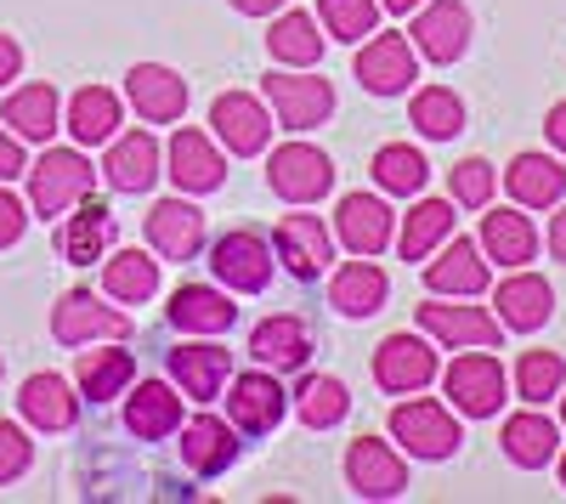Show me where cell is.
Here are the masks:
<instances>
[{
  "mask_svg": "<svg viewBox=\"0 0 566 504\" xmlns=\"http://www.w3.org/2000/svg\"><path fill=\"white\" fill-rule=\"evenodd\" d=\"M470 34H476V23H470L464 0H424V7L413 12V29H408L413 52L424 63H437V69L442 63H459L470 52Z\"/></svg>",
  "mask_w": 566,
  "mask_h": 504,
  "instance_id": "9c48e42d",
  "label": "cell"
},
{
  "mask_svg": "<svg viewBox=\"0 0 566 504\" xmlns=\"http://www.w3.org/2000/svg\"><path fill=\"white\" fill-rule=\"evenodd\" d=\"M29 465H34V442H29V431L12 426V420H0V487L18 482V476H29Z\"/></svg>",
  "mask_w": 566,
  "mask_h": 504,
  "instance_id": "bcb514c9",
  "label": "cell"
},
{
  "mask_svg": "<svg viewBox=\"0 0 566 504\" xmlns=\"http://www.w3.org/2000/svg\"><path fill=\"white\" fill-rule=\"evenodd\" d=\"M560 487H566V453H560Z\"/></svg>",
  "mask_w": 566,
  "mask_h": 504,
  "instance_id": "11a10c76",
  "label": "cell"
},
{
  "mask_svg": "<svg viewBox=\"0 0 566 504\" xmlns=\"http://www.w3.org/2000/svg\"><path fill=\"white\" fill-rule=\"evenodd\" d=\"M125 340H108V351H85L74 363V391L91 397V402H108V397H125L130 380H136V357L119 351Z\"/></svg>",
  "mask_w": 566,
  "mask_h": 504,
  "instance_id": "74e56055",
  "label": "cell"
},
{
  "mask_svg": "<svg viewBox=\"0 0 566 504\" xmlns=\"http://www.w3.org/2000/svg\"><path fill=\"white\" fill-rule=\"evenodd\" d=\"M560 426H566V397H560Z\"/></svg>",
  "mask_w": 566,
  "mask_h": 504,
  "instance_id": "9f6ffc18",
  "label": "cell"
},
{
  "mask_svg": "<svg viewBox=\"0 0 566 504\" xmlns=\"http://www.w3.org/2000/svg\"><path fill=\"white\" fill-rule=\"evenodd\" d=\"M453 199H419L408 216H402V233H397V255L402 261H431L437 244L453 239Z\"/></svg>",
  "mask_w": 566,
  "mask_h": 504,
  "instance_id": "f35d334b",
  "label": "cell"
},
{
  "mask_svg": "<svg viewBox=\"0 0 566 504\" xmlns=\"http://www.w3.org/2000/svg\"><path fill=\"white\" fill-rule=\"evenodd\" d=\"M165 165H170V181L181 193H216L227 181V154H221V143H210V130H199V125H181L170 136Z\"/></svg>",
  "mask_w": 566,
  "mask_h": 504,
  "instance_id": "4fadbf2b",
  "label": "cell"
},
{
  "mask_svg": "<svg viewBox=\"0 0 566 504\" xmlns=\"http://www.w3.org/2000/svg\"><path fill=\"white\" fill-rule=\"evenodd\" d=\"M549 255H555V261H566V204L549 216Z\"/></svg>",
  "mask_w": 566,
  "mask_h": 504,
  "instance_id": "816d5d0a",
  "label": "cell"
},
{
  "mask_svg": "<svg viewBox=\"0 0 566 504\" xmlns=\"http://www.w3.org/2000/svg\"><path fill=\"white\" fill-rule=\"evenodd\" d=\"M283 414H290V391L272 380V369H250L227 380V420L244 437H266Z\"/></svg>",
  "mask_w": 566,
  "mask_h": 504,
  "instance_id": "7c38bea8",
  "label": "cell"
},
{
  "mask_svg": "<svg viewBox=\"0 0 566 504\" xmlns=\"http://www.w3.org/2000/svg\"><path fill=\"white\" fill-rule=\"evenodd\" d=\"M261 97H266L272 119H277L283 130H295V136L328 125V114H335V85H328L323 74H312V69H306V74H301V69H272V74H261Z\"/></svg>",
  "mask_w": 566,
  "mask_h": 504,
  "instance_id": "6da1fadb",
  "label": "cell"
},
{
  "mask_svg": "<svg viewBox=\"0 0 566 504\" xmlns=\"http://www.w3.org/2000/svg\"><path fill=\"white\" fill-rule=\"evenodd\" d=\"M437 380V351L419 335H391L374 346V386L386 397H413Z\"/></svg>",
  "mask_w": 566,
  "mask_h": 504,
  "instance_id": "9a60e30c",
  "label": "cell"
},
{
  "mask_svg": "<svg viewBox=\"0 0 566 504\" xmlns=\"http://www.w3.org/2000/svg\"><path fill=\"white\" fill-rule=\"evenodd\" d=\"M103 295L119 306H142L159 295V261L154 250H114L103 255Z\"/></svg>",
  "mask_w": 566,
  "mask_h": 504,
  "instance_id": "e575fe53",
  "label": "cell"
},
{
  "mask_svg": "<svg viewBox=\"0 0 566 504\" xmlns=\"http://www.w3.org/2000/svg\"><path fill=\"white\" fill-rule=\"evenodd\" d=\"M391 437L413 453V460H453L459 453V420L437 397H408L391 408Z\"/></svg>",
  "mask_w": 566,
  "mask_h": 504,
  "instance_id": "52a82bcc",
  "label": "cell"
},
{
  "mask_svg": "<svg viewBox=\"0 0 566 504\" xmlns=\"http://www.w3.org/2000/svg\"><path fill=\"white\" fill-rule=\"evenodd\" d=\"M504 460L510 465H522V471H544L549 460H555V448H560V426L555 420H544L538 408L527 402L515 420H504Z\"/></svg>",
  "mask_w": 566,
  "mask_h": 504,
  "instance_id": "836d02e7",
  "label": "cell"
},
{
  "mask_svg": "<svg viewBox=\"0 0 566 504\" xmlns=\"http://www.w3.org/2000/svg\"><path fill=\"white\" fill-rule=\"evenodd\" d=\"M18 414L34 426V431H69L74 426V414H80V397H74V386L63 380V375H29L23 386H18Z\"/></svg>",
  "mask_w": 566,
  "mask_h": 504,
  "instance_id": "4dcf8cb0",
  "label": "cell"
},
{
  "mask_svg": "<svg viewBox=\"0 0 566 504\" xmlns=\"http://www.w3.org/2000/svg\"><path fill=\"white\" fill-rule=\"evenodd\" d=\"M142 239H148V250L165 255V261H193L205 250V216L187 199H159L142 216Z\"/></svg>",
  "mask_w": 566,
  "mask_h": 504,
  "instance_id": "ac0fdd59",
  "label": "cell"
},
{
  "mask_svg": "<svg viewBox=\"0 0 566 504\" xmlns=\"http://www.w3.org/2000/svg\"><path fill=\"white\" fill-rule=\"evenodd\" d=\"M488 279H493V261H482V244L476 239H448L442 255L424 266V290L437 301H476L488 295Z\"/></svg>",
  "mask_w": 566,
  "mask_h": 504,
  "instance_id": "2e32d148",
  "label": "cell"
},
{
  "mask_svg": "<svg viewBox=\"0 0 566 504\" xmlns=\"http://www.w3.org/2000/svg\"><path fill=\"white\" fill-rule=\"evenodd\" d=\"M408 125L424 136V143H453V136L464 130V103L459 91L448 85H424L408 97Z\"/></svg>",
  "mask_w": 566,
  "mask_h": 504,
  "instance_id": "60d3db41",
  "label": "cell"
},
{
  "mask_svg": "<svg viewBox=\"0 0 566 504\" xmlns=\"http://www.w3.org/2000/svg\"><path fill=\"white\" fill-rule=\"evenodd\" d=\"M544 136H549L555 154H566V103H555V108L544 114Z\"/></svg>",
  "mask_w": 566,
  "mask_h": 504,
  "instance_id": "f907efd6",
  "label": "cell"
},
{
  "mask_svg": "<svg viewBox=\"0 0 566 504\" xmlns=\"http://www.w3.org/2000/svg\"><path fill=\"white\" fill-rule=\"evenodd\" d=\"M504 188L522 210H555L566 199V170L549 154H515L504 170Z\"/></svg>",
  "mask_w": 566,
  "mask_h": 504,
  "instance_id": "1f68e13d",
  "label": "cell"
},
{
  "mask_svg": "<svg viewBox=\"0 0 566 504\" xmlns=\"http://www.w3.org/2000/svg\"><path fill=\"white\" fill-rule=\"evenodd\" d=\"M52 335L69 351H80L91 340H130V317L119 306H108L103 295H91V290H69L52 306Z\"/></svg>",
  "mask_w": 566,
  "mask_h": 504,
  "instance_id": "ba28073f",
  "label": "cell"
},
{
  "mask_svg": "<svg viewBox=\"0 0 566 504\" xmlns=\"http://www.w3.org/2000/svg\"><path fill=\"white\" fill-rule=\"evenodd\" d=\"M317 23L340 45H363L380 23V0H317Z\"/></svg>",
  "mask_w": 566,
  "mask_h": 504,
  "instance_id": "7bdbcfd3",
  "label": "cell"
},
{
  "mask_svg": "<svg viewBox=\"0 0 566 504\" xmlns=\"http://www.w3.org/2000/svg\"><path fill=\"white\" fill-rule=\"evenodd\" d=\"M165 317L181 329V335H227L239 306L227 301V290H210V284H181L165 306Z\"/></svg>",
  "mask_w": 566,
  "mask_h": 504,
  "instance_id": "d6a6232c",
  "label": "cell"
},
{
  "mask_svg": "<svg viewBox=\"0 0 566 504\" xmlns=\"http://www.w3.org/2000/svg\"><path fill=\"white\" fill-rule=\"evenodd\" d=\"M419 329L424 335H437L442 346H488V351H499V340H504V324L488 312V306H437V295H431V306H419Z\"/></svg>",
  "mask_w": 566,
  "mask_h": 504,
  "instance_id": "603a6c76",
  "label": "cell"
},
{
  "mask_svg": "<svg viewBox=\"0 0 566 504\" xmlns=\"http://www.w3.org/2000/svg\"><path fill=\"white\" fill-rule=\"evenodd\" d=\"M91 188H97V170H91V159L80 148H45L29 165V210L45 216V221L69 216Z\"/></svg>",
  "mask_w": 566,
  "mask_h": 504,
  "instance_id": "7a4b0ae2",
  "label": "cell"
},
{
  "mask_svg": "<svg viewBox=\"0 0 566 504\" xmlns=\"http://www.w3.org/2000/svg\"><path fill=\"white\" fill-rule=\"evenodd\" d=\"M515 391H522L533 408L555 402L566 391V357L560 351H522V363H515Z\"/></svg>",
  "mask_w": 566,
  "mask_h": 504,
  "instance_id": "ee69618b",
  "label": "cell"
},
{
  "mask_svg": "<svg viewBox=\"0 0 566 504\" xmlns=\"http://www.w3.org/2000/svg\"><path fill=\"white\" fill-rule=\"evenodd\" d=\"M493 317H499L504 329H515V335H538L549 317H555L549 279H544V272H533V266H515L510 279L493 290Z\"/></svg>",
  "mask_w": 566,
  "mask_h": 504,
  "instance_id": "5bb4252c",
  "label": "cell"
},
{
  "mask_svg": "<svg viewBox=\"0 0 566 504\" xmlns=\"http://www.w3.org/2000/svg\"><path fill=\"white\" fill-rule=\"evenodd\" d=\"M210 130H216V143L227 154H239V159H255L272 148V108L266 97H255V91H221V97L210 103Z\"/></svg>",
  "mask_w": 566,
  "mask_h": 504,
  "instance_id": "8992f818",
  "label": "cell"
},
{
  "mask_svg": "<svg viewBox=\"0 0 566 504\" xmlns=\"http://www.w3.org/2000/svg\"><path fill=\"white\" fill-rule=\"evenodd\" d=\"M63 119H69L74 148H103V143L119 136L125 103H119V91H108V85H80L69 97V108H63Z\"/></svg>",
  "mask_w": 566,
  "mask_h": 504,
  "instance_id": "f1b7e54d",
  "label": "cell"
},
{
  "mask_svg": "<svg viewBox=\"0 0 566 504\" xmlns=\"http://www.w3.org/2000/svg\"><path fill=\"white\" fill-rule=\"evenodd\" d=\"M210 272L227 290L261 295L272 284V272H277V250H272V239L261 233V227H227V233L210 239Z\"/></svg>",
  "mask_w": 566,
  "mask_h": 504,
  "instance_id": "3957f363",
  "label": "cell"
},
{
  "mask_svg": "<svg viewBox=\"0 0 566 504\" xmlns=\"http://www.w3.org/2000/svg\"><path fill=\"white\" fill-rule=\"evenodd\" d=\"M181 465L199 471V476H221L232 460H239V426L232 420H216L210 408L193 420H181Z\"/></svg>",
  "mask_w": 566,
  "mask_h": 504,
  "instance_id": "cb8c5ba5",
  "label": "cell"
},
{
  "mask_svg": "<svg viewBox=\"0 0 566 504\" xmlns=\"http://www.w3.org/2000/svg\"><path fill=\"white\" fill-rule=\"evenodd\" d=\"M352 74L363 80V91H374V97H402L419 80V52H413L408 34H368Z\"/></svg>",
  "mask_w": 566,
  "mask_h": 504,
  "instance_id": "30bf717a",
  "label": "cell"
},
{
  "mask_svg": "<svg viewBox=\"0 0 566 504\" xmlns=\"http://www.w3.org/2000/svg\"><path fill=\"white\" fill-rule=\"evenodd\" d=\"M346 482L363 498H402L408 493V465L386 437H357L346 448Z\"/></svg>",
  "mask_w": 566,
  "mask_h": 504,
  "instance_id": "e0dca14e",
  "label": "cell"
},
{
  "mask_svg": "<svg viewBox=\"0 0 566 504\" xmlns=\"http://www.w3.org/2000/svg\"><path fill=\"white\" fill-rule=\"evenodd\" d=\"M114 244V216L103 199H80V210L63 221V233H57V250L74 261V266H91V261H103V250Z\"/></svg>",
  "mask_w": 566,
  "mask_h": 504,
  "instance_id": "8d00e7d4",
  "label": "cell"
},
{
  "mask_svg": "<svg viewBox=\"0 0 566 504\" xmlns=\"http://www.w3.org/2000/svg\"><path fill=\"white\" fill-rule=\"evenodd\" d=\"M290 408L301 414V426L328 431V426H340V420L352 414V391H346V380H335V375H301V386L290 391Z\"/></svg>",
  "mask_w": 566,
  "mask_h": 504,
  "instance_id": "ab89813d",
  "label": "cell"
},
{
  "mask_svg": "<svg viewBox=\"0 0 566 504\" xmlns=\"http://www.w3.org/2000/svg\"><path fill=\"white\" fill-rule=\"evenodd\" d=\"M272 250H277L283 266H290V279L312 284V279L328 272V261H335V227H323L317 216H301V204H295V216L277 221Z\"/></svg>",
  "mask_w": 566,
  "mask_h": 504,
  "instance_id": "8fae6325",
  "label": "cell"
},
{
  "mask_svg": "<svg viewBox=\"0 0 566 504\" xmlns=\"http://www.w3.org/2000/svg\"><path fill=\"white\" fill-rule=\"evenodd\" d=\"M18 176H29V154H23V136L0 130V181H18Z\"/></svg>",
  "mask_w": 566,
  "mask_h": 504,
  "instance_id": "c3c4849f",
  "label": "cell"
},
{
  "mask_svg": "<svg viewBox=\"0 0 566 504\" xmlns=\"http://www.w3.org/2000/svg\"><path fill=\"white\" fill-rule=\"evenodd\" d=\"M170 380L181 386V397L210 402V397H221L227 380H232V351L216 346V335L181 340V346H170Z\"/></svg>",
  "mask_w": 566,
  "mask_h": 504,
  "instance_id": "d6986e66",
  "label": "cell"
},
{
  "mask_svg": "<svg viewBox=\"0 0 566 504\" xmlns=\"http://www.w3.org/2000/svg\"><path fill=\"white\" fill-rule=\"evenodd\" d=\"M57 119H63V97H57V85H45V80L7 91V103H0V125H12V136H23V143H52Z\"/></svg>",
  "mask_w": 566,
  "mask_h": 504,
  "instance_id": "83f0119b",
  "label": "cell"
},
{
  "mask_svg": "<svg viewBox=\"0 0 566 504\" xmlns=\"http://www.w3.org/2000/svg\"><path fill=\"white\" fill-rule=\"evenodd\" d=\"M335 239L352 255H380L391 250V204L380 193H346L335 204Z\"/></svg>",
  "mask_w": 566,
  "mask_h": 504,
  "instance_id": "d4e9b609",
  "label": "cell"
},
{
  "mask_svg": "<svg viewBox=\"0 0 566 504\" xmlns=\"http://www.w3.org/2000/svg\"><path fill=\"white\" fill-rule=\"evenodd\" d=\"M266 52L277 69H317L323 57V23L312 12H277L266 29Z\"/></svg>",
  "mask_w": 566,
  "mask_h": 504,
  "instance_id": "d590c367",
  "label": "cell"
},
{
  "mask_svg": "<svg viewBox=\"0 0 566 504\" xmlns=\"http://www.w3.org/2000/svg\"><path fill=\"white\" fill-rule=\"evenodd\" d=\"M159 165H165V154H159L154 130H119L103 154V176L114 193H148L159 181Z\"/></svg>",
  "mask_w": 566,
  "mask_h": 504,
  "instance_id": "ffe728a7",
  "label": "cell"
},
{
  "mask_svg": "<svg viewBox=\"0 0 566 504\" xmlns=\"http://www.w3.org/2000/svg\"><path fill=\"white\" fill-rule=\"evenodd\" d=\"M18 74H23V45L12 34H0V91H7Z\"/></svg>",
  "mask_w": 566,
  "mask_h": 504,
  "instance_id": "681fc988",
  "label": "cell"
},
{
  "mask_svg": "<svg viewBox=\"0 0 566 504\" xmlns=\"http://www.w3.org/2000/svg\"><path fill=\"white\" fill-rule=\"evenodd\" d=\"M493 193H499V176H493V165H488L482 154H470V159H459V165L448 170V199H453V204L488 210Z\"/></svg>",
  "mask_w": 566,
  "mask_h": 504,
  "instance_id": "f6af8a7d",
  "label": "cell"
},
{
  "mask_svg": "<svg viewBox=\"0 0 566 504\" xmlns=\"http://www.w3.org/2000/svg\"><path fill=\"white\" fill-rule=\"evenodd\" d=\"M442 391H448V402H453V414H464V420H493L499 408H504V363H499L488 346H464V357L448 363Z\"/></svg>",
  "mask_w": 566,
  "mask_h": 504,
  "instance_id": "277c9868",
  "label": "cell"
},
{
  "mask_svg": "<svg viewBox=\"0 0 566 504\" xmlns=\"http://www.w3.org/2000/svg\"><path fill=\"white\" fill-rule=\"evenodd\" d=\"M391 295V272L380 261H346L335 279H328V306L340 317H374Z\"/></svg>",
  "mask_w": 566,
  "mask_h": 504,
  "instance_id": "f546056e",
  "label": "cell"
},
{
  "mask_svg": "<svg viewBox=\"0 0 566 504\" xmlns=\"http://www.w3.org/2000/svg\"><path fill=\"white\" fill-rule=\"evenodd\" d=\"M181 386H165V380H130V397H125V431L142 437V442H165L181 431Z\"/></svg>",
  "mask_w": 566,
  "mask_h": 504,
  "instance_id": "7402d4cb",
  "label": "cell"
},
{
  "mask_svg": "<svg viewBox=\"0 0 566 504\" xmlns=\"http://www.w3.org/2000/svg\"><path fill=\"white\" fill-rule=\"evenodd\" d=\"M368 176H374V188H380V193L413 199V193H424V181H431V165H424V154L408 148V143H386L380 154H374Z\"/></svg>",
  "mask_w": 566,
  "mask_h": 504,
  "instance_id": "b9f144b4",
  "label": "cell"
},
{
  "mask_svg": "<svg viewBox=\"0 0 566 504\" xmlns=\"http://www.w3.org/2000/svg\"><path fill=\"white\" fill-rule=\"evenodd\" d=\"M250 357L261 363V369L283 375V369H306L312 363V329L301 324L295 312H277V317H261L255 335H250Z\"/></svg>",
  "mask_w": 566,
  "mask_h": 504,
  "instance_id": "4316f807",
  "label": "cell"
},
{
  "mask_svg": "<svg viewBox=\"0 0 566 504\" xmlns=\"http://www.w3.org/2000/svg\"><path fill=\"white\" fill-rule=\"evenodd\" d=\"M125 103L148 125H176L187 114V80L165 63H136L125 74Z\"/></svg>",
  "mask_w": 566,
  "mask_h": 504,
  "instance_id": "44dd1931",
  "label": "cell"
},
{
  "mask_svg": "<svg viewBox=\"0 0 566 504\" xmlns=\"http://www.w3.org/2000/svg\"><path fill=\"white\" fill-rule=\"evenodd\" d=\"M23 227H29V204L0 181V250H12L18 239H23Z\"/></svg>",
  "mask_w": 566,
  "mask_h": 504,
  "instance_id": "7dc6e473",
  "label": "cell"
},
{
  "mask_svg": "<svg viewBox=\"0 0 566 504\" xmlns=\"http://www.w3.org/2000/svg\"><path fill=\"white\" fill-rule=\"evenodd\" d=\"M266 188L283 199V204H317L328 199V188H335V165H328L323 148H312L306 136H295V143H283L266 154Z\"/></svg>",
  "mask_w": 566,
  "mask_h": 504,
  "instance_id": "5b68a950",
  "label": "cell"
},
{
  "mask_svg": "<svg viewBox=\"0 0 566 504\" xmlns=\"http://www.w3.org/2000/svg\"><path fill=\"white\" fill-rule=\"evenodd\" d=\"M482 255L493 266H527L538 261V227L522 204H499V210H482Z\"/></svg>",
  "mask_w": 566,
  "mask_h": 504,
  "instance_id": "484cf974",
  "label": "cell"
},
{
  "mask_svg": "<svg viewBox=\"0 0 566 504\" xmlns=\"http://www.w3.org/2000/svg\"><path fill=\"white\" fill-rule=\"evenodd\" d=\"M232 12H244V18H272V12H283V0H232Z\"/></svg>",
  "mask_w": 566,
  "mask_h": 504,
  "instance_id": "f5cc1de1",
  "label": "cell"
},
{
  "mask_svg": "<svg viewBox=\"0 0 566 504\" xmlns=\"http://www.w3.org/2000/svg\"><path fill=\"white\" fill-rule=\"evenodd\" d=\"M424 0H380V12H391V18H402V12H419Z\"/></svg>",
  "mask_w": 566,
  "mask_h": 504,
  "instance_id": "db71d44e",
  "label": "cell"
}]
</instances>
